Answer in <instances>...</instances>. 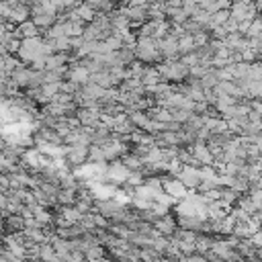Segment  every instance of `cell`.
Segmentation results:
<instances>
[{"label": "cell", "instance_id": "cell-1", "mask_svg": "<svg viewBox=\"0 0 262 262\" xmlns=\"http://www.w3.org/2000/svg\"><path fill=\"white\" fill-rule=\"evenodd\" d=\"M156 70L168 82H184L188 78V66L182 63L178 57L176 59H160L156 63Z\"/></svg>", "mask_w": 262, "mask_h": 262}, {"label": "cell", "instance_id": "cell-2", "mask_svg": "<svg viewBox=\"0 0 262 262\" xmlns=\"http://www.w3.org/2000/svg\"><path fill=\"white\" fill-rule=\"evenodd\" d=\"M134 53H136V59H140L144 63H158L162 59L156 39H152V37H138L136 45H134Z\"/></svg>", "mask_w": 262, "mask_h": 262}, {"label": "cell", "instance_id": "cell-3", "mask_svg": "<svg viewBox=\"0 0 262 262\" xmlns=\"http://www.w3.org/2000/svg\"><path fill=\"white\" fill-rule=\"evenodd\" d=\"M15 55H17L25 66H29L33 59L41 57V55H43V39H41V35L21 39V47H19V51H17Z\"/></svg>", "mask_w": 262, "mask_h": 262}, {"label": "cell", "instance_id": "cell-4", "mask_svg": "<svg viewBox=\"0 0 262 262\" xmlns=\"http://www.w3.org/2000/svg\"><path fill=\"white\" fill-rule=\"evenodd\" d=\"M86 156H88V146H86V144H66L63 160H66V164H68L70 168L84 164V162H86Z\"/></svg>", "mask_w": 262, "mask_h": 262}, {"label": "cell", "instance_id": "cell-5", "mask_svg": "<svg viewBox=\"0 0 262 262\" xmlns=\"http://www.w3.org/2000/svg\"><path fill=\"white\" fill-rule=\"evenodd\" d=\"M127 168H125V164L121 162V158H117V160H111V162H107V168H105V178H107V182H111V184H115V186H121L123 182H125V178H127Z\"/></svg>", "mask_w": 262, "mask_h": 262}, {"label": "cell", "instance_id": "cell-6", "mask_svg": "<svg viewBox=\"0 0 262 262\" xmlns=\"http://www.w3.org/2000/svg\"><path fill=\"white\" fill-rule=\"evenodd\" d=\"M98 146L103 148V154H105V160H107V162L117 160V158H121L123 154L129 152V144H127V142H121V140H115V138H109V140H105L103 144H98Z\"/></svg>", "mask_w": 262, "mask_h": 262}, {"label": "cell", "instance_id": "cell-7", "mask_svg": "<svg viewBox=\"0 0 262 262\" xmlns=\"http://www.w3.org/2000/svg\"><path fill=\"white\" fill-rule=\"evenodd\" d=\"M162 190L168 192L170 196H174L176 201L184 199V196L188 194V188H186L176 176H162Z\"/></svg>", "mask_w": 262, "mask_h": 262}, {"label": "cell", "instance_id": "cell-8", "mask_svg": "<svg viewBox=\"0 0 262 262\" xmlns=\"http://www.w3.org/2000/svg\"><path fill=\"white\" fill-rule=\"evenodd\" d=\"M176 178L188 188V190H196V184H199V166H192V164H182L180 172L176 174Z\"/></svg>", "mask_w": 262, "mask_h": 262}, {"label": "cell", "instance_id": "cell-9", "mask_svg": "<svg viewBox=\"0 0 262 262\" xmlns=\"http://www.w3.org/2000/svg\"><path fill=\"white\" fill-rule=\"evenodd\" d=\"M156 45L162 53V59H176L178 57V45H176V37L166 35L162 39H156Z\"/></svg>", "mask_w": 262, "mask_h": 262}, {"label": "cell", "instance_id": "cell-10", "mask_svg": "<svg viewBox=\"0 0 262 262\" xmlns=\"http://www.w3.org/2000/svg\"><path fill=\"white\" fill-rule=\"evenodd\" d=\"M186 148L190 150L192 158L199 162V166H201V164H213V156H211V152H209V148H207L205 142H192Z\"/></svg>", "mask_w": 262, "mask_h": 262}, {"label": "cell", "instance_id": "cell-11", "mask_svg": "<svg viewBox=\"0 0 262 262\" xmlns=\"http://www.w3.org/2000/svg\"><path fill=\"white\" fill-rule=\"evenodd\" d=\"M98 115H101V109H84V107H78L76 109V119L82 127H96L98 123Z\"/></svg>", "mask_w": 262, "mask_h": 262}, {"label": "cell", "instance_id": "cell-12", "mask_svg": "<svg viewBox=\"0 0 262 262\" xmlns=\"http://www.w3.org/2000/svg\"><path fill=\"white\" fill-rule=\"evenodd\" d=\"M29 17H31V7H29L27 3H17V5L11 7V13H9V17H7V23L19 25V23L27 21Z\"/></svg>", "mask_w": 262, "mask_h": 262}, {"label": "cell", "instance_id": "cell-13", "mask_svg": "<svg viewBox=\"0 0 262 262\" xmlns=\"http://www.w3.org/2000/svg\"><path fill=\"white\" fill-rule=\"evenodd\" d=\"M152 225L158 229L162 236H168L170 238L174 234V229H176V219H174V215L166 213V215H162V217H156Z\"/></svg>", "mask_w": 262, "mask_h": 262}, {"label": "cell", "instance_id": "cell-14", "mask_svg": "<svg viewBox=\"0 0 262 262\" xmlns=\"http://www.w3.org/2000/svg\"><path fill=\"white\" fill-rule=\"evenodd\" d=\"M31 74H33V70L29 68V66H19L17 70H13L11 74H9V80L13 82V84H17L19 88H29V82H31Z\"/></svg>", "mask_w": 262, "mask_h": 262}, {"label": "cell", "instance_id": "cell-15", "mask_svg": "<svg viewBox=\"0 0 262 262\" xmlns=\"http://www.w3.org/2000/svg\"><path fill=\"white\" fill-rule=\"evenodd\" d=\"M15 35H17L19 39H25V37H37V35H41V29H39L35 23H33L31 19H27V21L15 25Z\"/></svg>", "mask_w": 262, "mask_h": 262}, {"label": "cell", "instance_id": "cell-16", "mask_svg": "<svg viewBox=\"0 0 262 262\" xmlns=\"http://www.w3.org/2000/svg\"><path fill=\"white\" fill-rule=\"evenodd\" d=\"M33 217H35V221H37L41 227L53 225V211H51V207H41V205L33 207Z\"/></svg>", "mask_w": 262, "mask_h": 262}, {"label": "cell", "instance_id": "cell-17", "mask_svg": "<svg viewBox=\"0 0 262 262\" xmlns=\"http://www.w3.org/2000/svg\"><path fill=\"white\" fill-rule=\"evenodd\" d=\"M68 61H70V57H68V53H63V51L47 53L45 55V70H55V68H59V66L68 63Z\"/></svg>", "mask_w": 262, "mask_h": 262}, {"label": "cell", "instance_id": "cell-18", "mask_svg": "<svg viewBox=\"0 0 262 262\" xmlns=\"http://www.w3.org/2000/svg\"><path fill=\"white\" fill-rule=\"evenodd\" d=\"M76 196H78L76 186L59 188V192H57V196H55V203H57V205H74V203H76Z\"/></svg>", "mask_w": 262, "mask_h": 262}, {"label": "cell", "instance_id": "cell-19", "mask_svg": "<svg viewBox=\"0 0 262 262\" xmlns=\"http://www.w3.org/2000/svg\"><path fill=\"white\" fill-rule=\"evenodd\" d=\"M140 80H142V84H144V86H152V84H158V82H162L164 78L158 74L156 66H144V72H142Z\"/></svg>", "mask_w": 262, "mask_h": 262}, {"label": "cell", "instance_id": "cell-20", "mask_svg": "<svg viewBox=\"0 0 262 262\" xmlns=\"http://www.w3.org/2000/svg\"><path fill=\"white\" fill-rule=\"evenodd\" d=\"M5 229H9V232H21V229H25V217L21 213H9L5 217Z\"/></svg>", "mask_w": 262, "mask_h": 262}, {"label": "cell", "instance_id": "cell-21", "mask_svg": "<svg viewBox=\"0 0 262 262\" xmlns=\"http://www.w3.org/2000/svg\"><path fill=\"white\" fill-rule=\"evenodd\" d=\"M55 19H57V15H47V13H31V21L35 23L39 29H41V33L47 29V27H51L53 23H55Z\"/></svg>", "mask_w": 262, "mask_h": 262}, {"label": "cell", "instance_id": "cell-22", "mask_svg": "<svg viewBox=\"0 0 262 262\" xmlns=\"http://www.w3.org/2000/svg\"><path fill=\"white\" fill-rule=\"evenodd\" d=\"M88 82H94V84L103 86V88H113V86H115L107 70H101V72H92V74L88 76Z\"/></svg>", "mask_w": 262, "mask_h": 262}, {"label": "cell", "instance_id": "cell-23", "mask_svg": "<svg viewBox=\"0 0 262 262\" xmlns=\"http://www.w3.org/2000/svg\"><path fill=\"white\" fill-rule=\"evenodd\" d=\"M84 258H88V260H103V258H107V248L103 244H90L84 250Z\"/></svg>", "mask_w": 262, "mask_h": 262}, {"label": "cell", "instance_id": "cell-24", "mask_svg": "<svg viewBox=\"0 0 262 262\" xmlns=\"http://www.w3.org/2000/svg\"><path fill=\"white\" fill-rule=\"evenodd\" d=\"M121 162L125 164L127 170H142V164H144V160H142L140 156H136L134 152L123 154V156H121Z\"/></svg>", "mask_w": 262, "mask_h": 262}, {"label": "cell", "instance_id": "cell-25", "mask_svg": "<svg viewBox=\"0 0 262 262\" xmlns=\"http://www.w3.org/2000/svg\"><path fill=\"white\" fill-rule=\"evenodd\" d=\"M63 217H66V221L68 223H78L80 221V217H82V213L74 207V205H59V209H57Z\"/></svg>", "mask_w": 262, "mask_h": 262}, {"label": "cell", "instance_id": "cell-26", "mask_svg": "<svg viewBox=\"0 0 262 262\" xmlns=\"http://www.w3.org/2000/svg\"><path fill=\"white\" fill-rule=\"evenodd\" d=\"M37 258H41V260H59V256L55 254V250H53V246H51V242H49V240L39 244Z\"/></svg>", "mask_w": 262, "mask_h": 262}, {"label": "cell", "instance_id": "cell-27", "mask_svg": "<svg viewBox=\"0 0 262 262\" xmlns=\"http://www.w3.org/2000/svg\"><path fill=\"white\" fill-rule=\"evenodd\" d=\"M176 45H178V57H180L182 53H188V51H192V49H194L192 35H188V33H184L182 37H178V39H176Z\"/></svg>", "mask_w": 262, "mask_h": 262}, {"label": "cell", "instance_id": "cell-28", "mask_svg": "<svg viewBox=\"0 0 262 262\" xmlns=\"http://www.w3.org/2000/svg\"><path fill=\"white\" fill-rule=\"evenodd\" d=\"M199 82H201V86H203V88H215V86H217V82H219L217 68H209V72H207L203 78H199Z\"/></svg>", "mask_w": 262, "mask_h": 262}, {"label": "cell", "instance_id": "cell-29", "mask_svg": "<svg viewBox=\"0 0 262 262\" xmlns=\"http://www.w3.org/2000/svg\"><path fill=\"white\" fill-rule=\"evenodd\" d=\"M105 160V154H103V148L98 144H88V156H86V162H103Z\"/></svg>", "mask_w": 262, "mask_h": 262}, {"label": "cell", "instance_id": "cell-30", "mask_svg": "<svg viewBox=\"0 0 262 262\" xmlns=\"http://www.w3.org/2000/svg\"><path fill=\"white\" fill-rule=\"evenodd\" d=\"M246 37H262V21H260L258 15L250 21L248 31H246Z\"/></svg>", "mask_w": 262, "mask_h": 262}, {"label": "cell", "instance_id": "cell-31", "mask_svg": "<svg viewBox=\"0 0 262 262\" xmlns=\"http://www.w3.org/2000/svg\"><path fill=\"white\" fill-rule=\"evenodd\" d=\"M144 180H146V176H144V172L142 170H129L127 172V178H125V182L129 184V186H140V184H144Z\"/></svg>", "mask_w": 262, "mask_h": 262}, {"label": "cell", "instance_id": "cell-32", "mask_svg": "<svg viewBox=\"0 0 262 262\" xmlns=\"http://www.w3.org/2000/svg\"><path fill=\"white\" fill-rule=\"evenodd\" d=\"M248 80H262V66H260V59H254L248 63Z\"/></svg>", "mask_w": 262, "mask_h": 262}, {"label": "cell", "instance_id": "cell-33", "mask_svg": "<svg viewBox=\"0 0 262 262\" xmlns=\"http://www.w3.org/2000/svg\"><path fill=\"white\" fill-rule=\"evenodd\" d=\"M107 72H109V76H111V80H113L115 86L121 80H125V66H111V68H107Z\"/></svg>", "mask_w": 262, "mask_h": 262}, {"label": "cell", "instance_id": "cell-34", "mask_svg": "<svg viewBox=\"0 0 262 262\" xmlns=\"http://www.w3.org/2000/svg\"><path fill=\"white\" fill-rule=\"evenodd\" d=\"M117 55H119L121 63H129L131 59H136V53H134V47L131 45H123L121 49H117Z\"/></svg>", "mask_w": 262, "mask_h": 262}, {"label": "cell", "instance_id": "cell-35", "mask_svg": "<svg viewBox=\"0 0 262 262\" xmlns=\"http://www.w3.org/2000/svg\"><path fill=\"white\" fill-rule=\"evenodd\" d=\"M190 19H194V21L199 23L201 27H205V29H207V25H209V19H211V13H207V11L199 9L196 13H192V15H190Z\"/></svg>", "mask_w": 262, "mask_h": 262}, {"label": "cell", "instance_id": "cell-36", "mask_svg": "<svg viewBox=\"0 0 262 262\" xmlns=\"http://www.w3.org/2000/svg\"><path fill=\"white\" fill-rule=\"evenodd\" d=\"M55 51H63V53L72 51L70 37H66V35H61V37H55Z\"/></svg>", "mask_w": 262, "mask_h": 262}, {"label": "cell", "instance_id": "cell-37", "mask_svg": "<svg viewBox=\"0 0 262 262\" xmlns=\"http://www.w3.org/2000/svg\"><path fill=\"white\" fill-rule=\"evenodd\" d=\"M180 7H182V11H184L188 17H190L192 13L199 11V5H196V0H182V5H180Z\"/></svg>", "mask_w": 262, "mask_h": 262}, {"label": "cell", "instance_id": "cell-38", "mask_svg": "<svg viewBox=\"0 0 262 262\" xmlns=\"http://www.w3.org/2000/svg\"><path fill=\"white\" fill-rule=\"evenodd\" d=\"M5 47H7V53H17L19 51V47H21V39L19 37H13V39H9L7 43H5Z\"/></svg>", "mask_w": 262, "mask_h": 262}, {"label": "cell", "instance_id": "cell-39", "mask_svg": "<svg viewBox=\"0 0 262 262\" xmlns=\"http://www.w3.org/2000/svg\"><path fill=\"white\" fill-rule=\"evenodd\" d=\"M9 13H11V5L7 0H0V21H7Z\"/></svg>", "mask_w": 262, "mask_h": 262}, {"label": "cell", "instance_id": "cell-40", "mask_svg": "<svg viewBox=\"0 0 262 262\" xmlns=\"http://www.w3.org/2000/svg\"><path fill=\"white\" fill-rule=\"evenodd\" d=\"M223 29H225L227 33H236V31H238V21H234L232 17H229V19L223 23Z\"/></svg>", "mask_w": 262, "mask_h": 262}, {"label": "cell", "instance_id": "cell-41", "mask_svg": "<svg viewBox=\"0 0 262 262\" xmlns=\"http://www.w3.org/2000/svg\"><path fill=\"white\" fill-rule=\"evenodd\" d=\"M7 86H9V76L0 74V96H7Z\"/></svg>", "mask_w": 262, "mask_h": 262}, {"label": "cell", "instance_id": "cell-42", "mask_svg": "<svg viewBox=\"0 0 262 262\" xmlns=\"http://www.w3.org/2000/svg\"><path fill=\"white\" fill-rule=\"evenodd\" d=\"M215 7L217 9H229L232 7V0H215Z\"/></svg>", "mask_w": 262, "mask_h": 262}, {"label": "cell", "instance_id": "cell-43", "mask_svg": "<svg viewBox=\"0 0 262 262\" xmlns=\"http://www.w3.org/2000/svg\"><path fill=\"white\" fill-rule=\"evenodd\" d=\"M166 5H170V7H180L182 0H166Z\"/></svg>", "mask_w": 262, "mask_h": 262}, {"label": "cell", "instance_id": "cell-44", "mask_svg": "<svg viewBox=\"0 0 262 262\" xmlns=\"http://www.w3.org/2000/svg\"><path fill=\"white\" fill-rule=\"evenodd\" d=\"M5 146H7V140H5V136H3V134H0V152L5 150Z\"/></svg>", "mask_w": 262, "mask_h": 262}, {"label": "cell", "instance_id": "cell-45", "mask_svg": "<svg viewBox=\"0 0 262 262\" xmlns=\"http://www.w3.org/2000/svg\"><path fill=\"white\" fill-rule=\"evenodd\" d=\"M0 244H3V236H0Z\"/></svg>", "mask_w": 262, "mask_h": 262}, {"label": "cell", "instance_id": "cell-46", "mask_svg": "<svg viewBox=\"0 0 262 262\" xmlns=\"http://www.w3.org/2000/svg\"><path fill=\"white\" fill-rule=\"evenodd\" d=\"M80 3H82V0H80Z\"/></svg>", "mask_w": 262, "mask_h": 262}]
</instances>
